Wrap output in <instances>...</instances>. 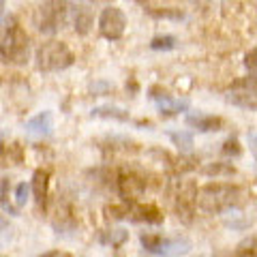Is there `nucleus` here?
Segmentation results:
<instances>
[{"label":"nucleus","mask_w":257,"mask_h":257,"mask_svg":"<svg viewBox=\"0 0 257 257\" xmlns=\"http://www.w3.org/2000/svg\"><path fill=\"white\" fill-rule=\"evenodd\" d=\"M0 58L11 64H26L30 58V39L15 18L0 22Z\"/></svg>","instance_id":"obj_1"},{"label":"nucleus","mask_w":257,"mask_h":257,"mask_svg":"<svg viewBox=\"0 0 257 257\" xmlns=\"http://www.w3.org/2000/svg\"><path fill=\"white\" fill-rule=\"evenodd\" d=\"M35 60H37V69L39 71H45V73H56V71H64L69 69L71 64L75 62V56L73 52L69 50V45L64 41H47L41 43V47L37 50L35 54Z\"/></svg>","instance_id":"obj_2"},{"label":"nucleus","mask_w":257,"mask_h":257,"mask_svg":"<svg viewBox=\"0 0 257 257\" xmlns=\"http://www.w3.org/2000/svg\"><path fill=\"white\" fill-rule=\"evenodd\" d=\"M240 191L238 187L231 184H208L199 193V206L206 212H223L227 208H234L240 202Z\"/></svg>","instance_id":"obj_3"},{"label":"nucleus","mask_w":257,"mask_h":257,"mask_svg":"<svg viewBox=\"0 0 257 257\" xmlns=\"http://www.w3.org/2000/svg\"><path fill=\"white\" fill-rule=\"evenodd\" d=\"M67 13H69L67 0H45L35 15V24L39 32H43V35L58 32L62 28V24L67 22Z\"/></svg>","instance_id":"obj_4"},{"label":"nucleus","mask_w":257,"mask_h":257,"mask_svg":"<svg viewBox=\"0 0 257 257\" xmlns=\"http://www.w3.org/2000/svg\"><path fill=\"white\" fill-rule=\"evenodd\" d=\"M140 242L148 253L159 257H182L191 251V242L187 238H165L161 234H142Z\"/></svg>","instance_id":"obj_5"},{"label":"nucleus","mask_w":257,"mask_h":257,"mask_svg":"<svg viewBox=\"0 0 257 257\" xmlns=\"http://www.w3.org/2000/svg\"><path fill=\"white\" fill-rule=\"evenodd\" d=\"M126 28V15L118 7H105L99 15V32L107 41H118L122 39Z\"/></svg>","instance_id":"obj_6"},{"label":"nucleus","mask_w":257,"mask_h":257,"mask_svg":"<svg viewBox=\"0 0 257 257\" xmlns=\"http://www.w3.org/2000/svg\"><path fill=\"white\" fill-rule=\"evenodd\" d=\"M124 216L135 221V223H161L163 221V214L159 212L157 206H152V204L144 206V204H135V202H128Z\"/></svg>","instance_id":"obj_7"},{"label":"nucleus","mask_w":257,"mask_h":257,"mask_svg":"<svg viewBox=\"0 0 257 257\" xmlns=\"http://www.w3.org/2000/svg\"><path fill=\"white\" fill-rule=\"evenodd\" d=\"M52 128H54V116H52V111H41V114H37L35 118H30L28 122H26V133L30 135V138H37V140L50 138Z\"/></svg>","instance_id":"obj_8"},{"label":"nucleus","mask_w":257,"mask_h":257,"mask_svg":"<svg viewBox=\"0 0 257 257\" xmlns=\"http://www.w3.org/2000/svg\"><path fill=\"white\" fill-rule=\"evenodd\" d=\"M144 189H146V184H144V180H140L138 176L122 174L118 180V193L124 202H138V197H142Z\"/></svg>","instance_id":"obj_9"},{"label":"nucleus","mask_w":257,"mask_h":257,"mask_svg":"<svg viewBox=\"0 0 257 257\" xmlns=\"http://www.w3.org/2000/svg\"><path fill=\"white\" fill-rule=\"evenodd\" d=\"M69 11H73V24H75V32L77 35H88L94 24V15L92 9L88 5H77V7H69Z\"/></svg>","instance_id":"obj_10"},{"label":"nucleus","mask_w":257,"mask_h":257,"mask_svg":"<svg viewBox=\"0 0 257 257\" xmlns=\"http://www.w3.org/2000/svg\"><path fill=\"white\" fill-rule=\"evenodd\" d=\"M159 92H161V90H159ZM150 96L157 101V105H159V109H161V114H165V116L178 114V111H184V109L189 107V101H187V99H182V101H180V99H172V96L167 94L165 90L161 92V94H155V92H152Z\"/></svg>","instance_id":"obj_11"},{"label":"nucleus","mask_w":257,"mask_h":257,"mask_svg":"<svg viewBox=\"0 0 257 257\" xmlns=\"http://www.w3.org/2000/svg\"><path fill=\"white\" fill-rule=\"evenodd\" d=\"M47 182H50V174H47L45 170H37L35 174H32L30 191H32V195H35V202L39 206H43L45 199H47Z\"/></svg>","instance_id":"obj_12"},{"label":"nucleus","mask_w":257,"mask_h":257,"mask_svg":"<svg viewBox=\"0 0 257 257\" xmlns=\"http://www.w3.org/2000/svg\"><path fill=\"white\" fill-rule=\"evenodd\" d=\"M187 124L195 126L197 131H202V133H210V131H221L223 118H219V116H189Z\"/></svg>","instance_id":"obj_13"},{"label":"nucleus","mask_w":257,"mask_h":257,"mask_svg":"<svg viewBox=\"0 0 257 257\" xmlns=\"http://www.w3.org/2000/svg\"><path fill=\"white\" fill-rule=\"evenodd\" d=\"M176 45H178V41H176V37L172 35H159L150 41V50L155 52H170V50H176Z\"/></svg>","instance_id":"obj_14"},{"label":"nucleus","mask_w":257,"mask_h":257,"mask_svg":"<svg viewBox=\"0 0 257 257\" xmlns=\"http://www.w3.org/2000/svg\"><path fill=\"white\" fill-rule=\"evenodd\" d=\"M92 116H99V118H116V120H126L128 114L124 109H120V107H94L92 109Z\"/></svg>","instance_id":"obj_15"},{"label":"nucleus","mask_w":257,"mask_h":257,"mask_svg":"<svg viewBox=\"0 0 257 257\" xmlns=\"http://www.w3.org/2000/svg\"><path fill=\"white\" fill-rule=\"evenodd\" d=\"M170 138H172V142H174L178 148L191 150V146H193V135H191V133H184V131H180V133H170Z\"/></svg>","instance_id":"obj_16"},{"label":"nucleus","mask_w":257,"mask_h":257,"mask_svg":"<svg viewBox=\"0 0 257 257\" xmlns=\"http://www.w3.org/2000/svg\"><path fill=\"white\" fill-rule=\"evenodd\" d=\"M28 195H30V184L22 182V184H18V187H15V204H18V208L26 206Z\"/></svg>","instance_id":"obj_17"},{"label":"nucleus","mask_w":257,"mask_h":257,"mask_svg":"<svg viewBox=\"0 0 257 257\" xmlns=\"http://www.w3.org/2000/svg\"><path fill=\"white\" fill-rule=\"evenodd\" d=\"M126 238H128V231H124V229H114V231L109 234V242L114 244V246H120Z\"/></svg>","instance_id":"obj_18"},{"label":"nucleus","mask_w":257,"mask_h":257,"mask_svg":"<svg viewBox=\"0 0 257 257\" xmlns=\"http://www.w3.org/2000/svg\"><path fill=\"white\" fill-rule=\"evenodd\" d=\"M223 155H231V157H240V148H238V142H236V138H231V140H227L225 142V148H223Z\"/></svg>","instance_id":"obj_19"},{"label":"nucleus","mask_w":257,"mask_h":257,"mask_svg":"<svg viewBox=\"0 0 257 257\" xmlns=\"http://www.w3.org/2000/svg\"><path fill=\"white\" fill-rule=\"evenodd\" d=\"M244 64H246V69L251 71V75H255V50H251L246 54V58H244Z\"/></svg>","instance_id":"obj_20"},{"label":"nucleus","mask_w":257,"mask_h":257,"mask_svg":"<svg viewBox=\"0 0 257 257\" xmlns=\"http://www.w3.org/2000/svg\"><path fill=\"white\" fill-rule=\"evenodd\" d=\"M39 257H73V255H69V253H64V251H47V253L39 255Z\"/></svg>","instance_id":"obj_21"},{"label":"nucleus","mask_w":257,"mask_h":257,"mask_svg":"<svg viewBox=\"0 0 257 257\" xmlns=\"http://www.w3.org/2000/svg\"><path fill=\"white\" fill-rule=\"evenodd\" d=\"M5 159H7V146L5 144H0V163H3Z\"/></svg>","instance_id":"obj_22"},{"label":"nucleus","mask_w":257,"mask_h":257,"mask_svg":"<svg viewBox=\"0 0 257 257\" xmlns=\"http://www.w3.org/2000/svg\"><path fill=\"white\" fill-rule=\"evenodd\" d=\"M5 5H7V0H0V18L5 15Z\"/></svg>","instance_id":"obj_23"},{"label":"nucleus","mask_w":257,"mask_h":257,"mask_svg":"<svg viewBox=\"0 0 257 257\" xmlns=\"http://www.w3.org/2000/svg\"><path fill=\"white\" fill-rule=\"evenodd\" d=\"M133 3H140V5H144V3H146V0H133Z\"/></svg>","instance_id":"obj_24"}]
</instances>
